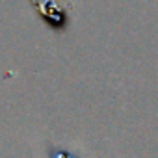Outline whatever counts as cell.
I'll use <instances>...</instances> for the list:
<instances>
[{"label":"cell","mask_w":158,"mask_h":158,"mask_svg":"<svg viewBox=\"0 0 158 158\" xmlns=\"http://www.w3.org/2000/svg\"><path fill=\"white\" fill-rule=\"evenodd\" d=\"M30 2L35 6V10L41 13L43 21H47V24L56 26L60 32L69 26L71 10H63L60 4L54 2V0H30Z\"/></svg>","instance_id":"1"}]
</instances>
